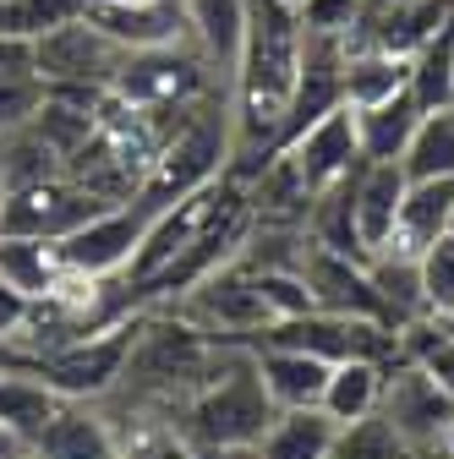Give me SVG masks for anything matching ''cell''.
<instances>
[{"instance_id": "33", "label": "cell", "mask_w": 454, "mask_h": 459, "mask_svg": "<svg viewBox=\"0 0 454 459\" xmlns=\"http://www.w3.org/2000/svg\"><path fill=\"white\" fill-rule=\"evenodd\" d=\"M44 99L39 77H0V132H17L33 121V109Z\"/></svg>"}, {"instance_id": "18", "label": "cell", "mask_w": 454, "mask_h": 459, "mask_svg": "<svg viewBox=\"0 0 454 459\" xmlns=\"http://www.w3.org/2000/svg\"><path fill=\"white\" fill-rule=\"evenodd\" d=\"M66 394H55L49 383H39L33 372H17V367H0V421H6L28 448L44 437V427L61 416Z\"/></svg>"}, {"instance_id": "35", "label": "cell", "mask_w": 454, "mask_h": 459, "mask_svg": "<svg viewBox=\"0 0 454 459\" xmlns=\"http://www.w3.org/2000/svg\"><path fill=\"white\" fill-rule=\"evenodd\" d=\"M0 77H39L33 72V39H0Z\"/></svg>"}, {"instance_id": "20", "label": "cell", "mask_w": 454, "mask_h": 459, "mask_svg": "<svg viewBox=\"0 0 454 459\" xmlns=\"http://www.w3.org/2000/svg\"><path fill=\"white\" fill-rule=\"evenodd\" d=\"M356 115V143H362V159H400L416 121H422V104L406 93H394L383 104H367V109H351Z\"/></svg>"}, {"instance_id": "21", "label": "cell", "mask_w": 454, "mask_h": 459, "mask_svg": "<svg viewBox=\"0 0 454 459\" xmlns=\"http://www.w3.org/2000/svg\"><path fill=\"white\" fill-rule=\"evenodd\" d=\"M383 361H339L328 367V383H323V399L318 405L339 421V427H351L362 416H378V399H383Z\"/></svg>"}, {"instance_id": "15", "label": "cell", "mask_w": 454, "mask_h": 459, "mask_svg": "<svg viewBox=\"0 0 454 459\" xmlns=\"http://www.w3.org/2000/svg\"><path fill=\"white\" fill-rule=\"evenodd\" d=\"M449 219H454V176H432V181H411L400 219H394V236L383 252H406L422 257L438 236H449Z\"/></svg>"}, {"instance_id": "22", "label": "cell", "mask_w": 454, "mask_h": 459, "mask_svg": "<svg viewBox=\"0 0 454 459\" xmlns=\"http://www.w3.org/2000/svg\"><path fill=\"white\" fill-rule=\"evenodd\" d=\"M367 273L378 284V296L394 317V328H411L427 317V296H422V263L406 257V252H372L367 257Z\"/></svg>"}, {"instance_id": "7", "label": "cell", "mask_w": 454, "mask_h": 459, "mask_svg": "<svg viewBox=\"0 0 454 459\" xmlns=\"http://www.w3.org/2000/svg\"><path fill=\"white\" fill-rule=\"evenodd\" d=\"M104 213L93 192H83L72 176H49L33 186L0 192V236H33V241H61L83 219Z\"/></svg>"}, {"instance_id": "10", "label": "cell", "mask_w": 454, "mask_h": 459, "mask_svg": "<svg viewBox=\"0 0 454 459\" xmlns=\"http://www.w3.org/2000/svg\"><path fill=\"white\" fill-rule=\"evenodd\" d=\"M301 279H307V290H312V301H318L323 312L372 317V323H389V328H394V317H389V307H383V296H378L367 263L339 257V252H328V247L312 241L307 257H301Z\"/></svg>"}, {"instance_id": "41", "label": "cell", "mask_w": 454, "mask_h": 459, "mask_svg": "<svg viewBox=\"0 0 454 459\" xmlns=\"http://www.w3.org/2000/svg\"><path fill=\"white\" fill-rule=\"evenodd\" d=\"M443 328H454V317H443Z\"/></svg>"}, {"instance_id": "19", "label": "cell", "mask_w": 454, "mask_h": 459, "mask_svg": "<svg viewBox=\"0 0 454 459\" xmlns=\"http://www.w3.org/2000/svg\"><path fill=\"white\" fill-rule=\"evenodd\" d=\"M411 88V61L406 55H389L378 44H351L345 55V104L351 109H367V104H383L394 93Z\"/></svg>"}, {"instance_id": "16", "label": "cell", "mask_w": 454, "mask_h": 459, "mask_svg": "<svg viewBox=\"0 0 454 459\" xmlns=\"http://www.w3.org/2000/svg\"><path fill=\"white\" fill-rule=\"evenodd\" d=\"M247 6L252 0H181L192 49L224 77L236 72V55H241V39H247Z\"/></svg>"}, {"instance_id": "3", "label": "cell", "mask_w": 454, "mask_h": 459, "mask_svg": "<svg viewBox=\"0 0 454 459\" xmlns=\"http://www.w3.org/2000/svg\"><path fill=\"white\" fill-rule=\"evenodd\" d=\"M132 333H137V312L121 317V323H109V328H99V333H83V339H72V344H55V351H44V356L0 361V367L33 372L39 383H49L55 394H66V399H104L109 388L121 383Z\"/></svg>"}, {"instance_id": "30", "label": "cell", "mask_w": 454, "mask_h": 459, "mask_svg": "<svg viewBox=\"0 0 454 459\" xmlns=\"http://www.w3.org/2000/svg\"><path fill=\"white\" fill-rule=\"evenodd\" d=\"M258 273V290H263V307H268V323H285V317H301L312 312V290H307V279L301 268H252Z\"/></svg>"}, {"instance_id": "28", "label": "cell", "mask_w": 454, "mask_h": 459, "mask_svg": "<svg viewBox=\"0 0 454 459\" xmlns=\"http://www.w3.org/2000/svg\"><path fill=\"white\" fill-rule=\"evenodd\" d=\"M328 459H422V454H416L400 432H394L383 416H362V421H351V427H339Z\"/></svg>"}, {"instance_id": "12", "label": "cell", "mask_w": 454, "mask_h": 459, "mask_svg": "<svg viewBox=\"0 0 454 459\" xmlns=\"http://www.w3.org/2000/svg\"><path fill=\"white\" fill-rule=\"evenodd\" d=\"M406 186H411V176H406L400 159H362L356 181H351V203H356V236H362L367 257L389 247L394 219H400V203H406Z\"/></svg>"}, {"instance_id": "6", "label": "cell", "mask_w": 454, "mask_h": 459, "mask_svg": "<svg viewBox=\"0 0 454 459\" xmlns=\"http://www.w3.org/2000/svg\"><path fill=\"white\" fill-rule=\"evenodd\" d=\"M148 219H153V213H148L143 203L104 208V213L83 219L77 230H66V236L55 241V263L72 268V273H88V279H116V273L132 268Z\"/></svg>"}, {"instance_id": "29", "label": "cell", "mask_w": 454, "mask_h": 459, "mask_svg": "<svg viewBox=\"0 0 454 459\" xmlns=\"http://www.w3.org/2000/svg\"><path fill=\"white\" fill-rule=\"evenodd\" d=\"M49 176H61V153H55L33 126L6 132V192L12 186H33V181H49Z\"/></svg>"}, {"instance_id": "5", "label": "cell", "mask_w": 454, "mask_h": 459, "mask_svg": "<svg viewBox=\"0 0 454 459\" xmlns=\"http://www.w3.org/2000/svg\"><path fill=\"white\" fill-rule=\"evenodd\" d=\"M127 66V49L99 33L88 17L33 39V72L44 88H109Z\"/></svg>"}, {"instance_id": "24", "label": "cell", "mask_w": 454, "mask_h": 459, "mask_svg": "<svg viewBox=\"0 0 454 459\" xmlns=\"http://www.w3.org/2000/svg\"><path fill=\"white\" fill-rule=\"evenodd\" d=\"M411 99L422 109H449L454 104V17L411 55Z\"/></svg>"}, {"instance_id": "11", "label": "cell", "mask_w": 454, "mask_h": 459, "mask_svg": "<svg viewBox=\"0 0 454 459\" xmlns=\"http://www.w3.org/2000/svg\"><path fill=\"white\" fill-rule=\"evenodd\" d=\"M88 22L99 33H109L127 55L164 49V44H192L181 0H153V6H132V0H88Z\"/></svg>"}, {"instance_id": "25", "label": "cell", "mask_w": 454, "mask_h": 459, "mask_svg": "<svg viewBox=\"0 0 454 459\" xmlns=\"http://www.w3.org/2000/svg\"><path fill=\"white\" fill-rule=\"evenodd\" d=\"M88 17V0H0V39H44Z\"/></svg>"}, {"instance_id": "42", "label": "cell", "mask_w": 454, "mask_h": 459, "mask_svg": "<svg viewBox=\"0 0 454 459\" xmlns=\"http://www.w3.org/2000/svg\"><path fill=\"white\" fill-rule=\"evenodd\" d=\"M449 236H454V219H449Z\"/></svg>"}, {"instance_id": "8", "label": "cell", "mask_w": 454, "mask_h": 459, "mask_svg": "<svg viewBox=\"0 0 454 459\" xmlns=\"http://www.w3.org/2000/svg\"><path fill=\"white\" fill-rule=\"evenodd\" d=\"M378 416L400 432L416 454H427L443 432V421L454 416V399L416 367V361H394L383 372V399H378Z\"/></svg>"}, {"instance_id": "4", "label": "cell", "mask_w": 454, "mask_h": 459, "mask_svg": "<svg viewBox=\"0 0 454 459\" xmlns=\"http://www.w3.org/2000/svg\"><path fill=\"white\" fill-rule=\"evenodd\" d=\"M159 312H176L192 328H203L214 339H236V344H247L258 328H268V307H263V290H258V273L241 257H224L214 273H203L192 284L176 307H159Z\"/></svg>"}, {"instance_id": "27", "label": "cell", "mask_w": 454, "mask_h": 459, "mask_svg": "<svg viewBox=\"0 0 454 459\" xmlns=\"http://www.w3.org/2000/svg\"><path fill=\"white\" fill-rule=\"evenodd\" d=\"M400 351L454 399V328H443L438 317H422V323L400 328Z\"/></svg>"}, {"instance_id": "36", "label": "cell", "mask_w": 454, "mask_h": 459, "mask_svg": "<svg viewBox=\"0 0 454 459\" xmlns=\"http://www.w3.org/2000/svg\"><path fill=\"white\" fill-rule=\"evenodd\" d=\"M0 459H33V448H28L6 421H0Z\"/></svg>"}, {"instance_id": "13", "label": "cell", "mask_w": 454, "mask_h": 459, "mask_svg": "<svg viewBox=\"0 0 454 459\" xmlns=\"http://www.w3.org/2000/svg\"><path fill=\"white\" fill-rule=\"evenodd\" d=\"M33 459H121V437L99 411V399H66L61 416L33 443Z\"/></svg>"}, {"instance_id": "37", "label": "cell", "mask_w": 454, "mask_h": 459, "mask_svg": "<svg viewBox=\"0 0 454 459\" xmlns=\"http://www.w3.org/2000/svg\"><path fill=\"white\" fill-rule=\"evenodd\" d=\"M432 454H449V459H454V416L443 421V432H438V443H432Z\"/></svg>"}, {"instance_id": "34", "label": "cell", "mask_w": 454, "mask_h": 459, "mask_svg": "<svg viewBox=\"0 0 454 459\" xmlns=\"http://www.w3.org/2000/svg\"><path fill=\"white\" fill-rule=\"evenodd\" d=\"M28 307H33V296H28V290H17L12 279H0V344H6V339L28 323Z\"/></svg>"}, {"instance_id": "40", "label": "cell", "mask_w": 454, "mask_h": 459, "mask_svg": "<svg viewBox=\"0 0 454 459\" xmlns=\"http://www.w3.org/2000/svg\"><path fill=\"white\" fill-rule=\"evenodd\" d=\"M132 6H153V0H132Z\"/></svg>"}, {"instance_id": "2", "label": "cell", "mask_w": 454, "mask_h": 459, "mask_svg": "<svg viewBox=\"0 0 454 459\" xmlns=\"http://www.w3.org/2000/svg\"><path fill=\"white\" fill-rule=\"evenodd\" d=\"M224 169H231V88L214 93V99H203L187 121L170 132V143L159 148V159L148 169L137 203L148 213H159V208H170L176 197L219 181Z\"/></svg>"}, {"instance_id": "17", "label": "cell", "mask_w": 454, "mask_h": 459, "mask_svg": "<svg viewBox=\"0 0 454 459\" xmlns=\"http://www.w3.org/2000/svg\"><path fill=\"white\" fill-rule=\"evenodd\" d=\"M339 437V421L323 405H301V411H274L258 454L263 459H328Z\"/></svg>"}, {"instance_id": "39", "label": "cell", "mask_w": 454, "mask_h": 459, "mask_svg": "<svg viewBox=\"0 0 454 459\" xmlns=\"http://www.w3.org/2000/svg\"><path fill=\"white\" fill-rule=\"evenodd\" d=\"M0 192H6V132H0Z\"/></svg>"}, {"instance_id": "32", "label": "cell", "mask_w": 454, "mask_h": 459, "mask_svg": "<svg viewBox=\"0 0 454 459\" xmlns=\"http://www.w3.org/2000/svg\"><path fill=\"white\" fill-rule=\"evenodd\" d=\"M362 6L367 0H296V17H301V33L351 39L356 22H362Z\"/></svg>"}, {"instance_id": "23", "label": "cell", "mask_w": 454, "mask_h": 459, "mask_svg": "<svg viewBox=\"0 0 454 459\" xmlns=\"http://www.w3.org/2000/svg\"><path fill=\"white\" fill-rule=\"evenodd\" d=\"M411 181H432V176H454V104L449 109H422V121L400 153Z\"/></svg>"}, {"instance_id": "1", "label": "cell", "mask_w": 454, "mask_h": 459, "mask_svg": "<svg viewBox=\"0 0 454 459\" xmlns=\"http://www.w3.org/2000/svg\"><path fill=\"white\" fill-rule=\"evenodd\" d=\"M170 421H176L203 454L263 443V432H268V421H274V399L263 394L252 344H231L224 367H219L192 399H181V405L170 411Z\"/></svg>"}, {"instance_id": "31", "label": "cell", "mask_w": 454, "mask_h": 459, "mask_svg": "<svg viewBox=\"0 0 454 459\" xmlns=\"http://www.w3.org/2000/svg\"><path fill=\"white\" fill-rule=\"evenodd\" d=\"M422 296H427V317H454V236H438L422 257Z\"/></svg>"}, {"instance_id": "9", "label": "cell", "mask_w": 454, "mask_h": 459, "mask_svg": "<svg viewBox=\"0 0 454 459\" xmlns=\"http://www.w3.org/2000/svg\"><path fill=\"white\" fill-rule=\"evenodd\" d=\"M285 153L296 159V169H301V181H307L312 197L328 192V186H339L345 176H356V169H362V143H356V115H351V104L328 109L323 121H312L307 132H296L285 143Z\"/></svg>"}, {"instance_id": "26", "label": "cell", "mask_w": 454, "mask_h": 459, "mask_svg": "<svg viewBox=\"0 0 454 459\" xmlns=\"http://www.w3.org/2000/svg\"><path fill=\"white\" fill-rule=\"evenodd\" d=\"M55 273H61V263H55V241L0 236V279H12L17 290H28V296H44Z\"/></svg>"}, {"instance_id": "14", "label": "cell", "mask_w": 454, "mask_h": 459, "mask_svg": "<svg viewBox=\"0 0 454 459\" xmlns=\"http://www.w3.org/2000/svg\"><path fill=\"white\" fill-rule=\"evenodd\" d=\"M252 356H258V377H263V394L274 399V411H301L323 399V383H328L323 356L296 351V344H252Z\"/></svg>"}, {"instance_id": "38", "label": "cell", "mask_w": 454, "mask_h": 459, "mask_svg": "<svg viewBox=\"0 0 454 459\" xmlns=\"http://www.w3.org/2000/svg\"><path fill=\"white\" fill-rule=\"evenodd\" d=\"M208 459H263V454H258V443H252V448H214Z\"/></svg>"}]
</instances>
